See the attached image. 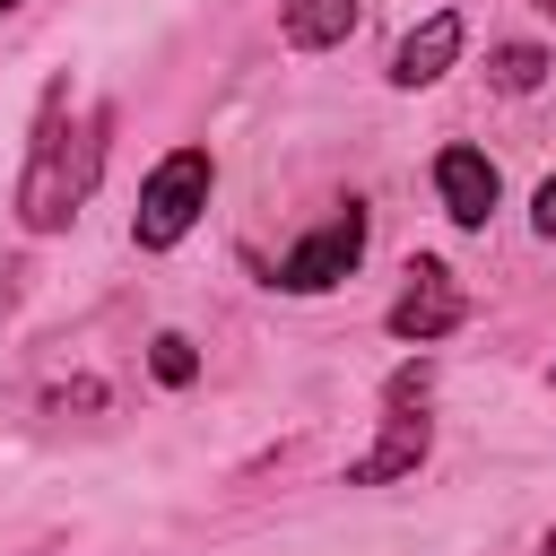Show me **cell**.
Wrapping results in <instances>:
<instances>
[{"instance_id": "obj_1", "label": "cell", "mask_w": 556, "mask_h": 556, "mask_svg": "<svg viewBox=\"0 0 556 556\" xmlns=\"http://www.w3.org/2000/svg\"><path fill=\"white\" fill-rule=\"evenodd\" d=\"M70 78H52L35 96V130H26V174H17V226L26 235H61L87 191H96V165H104V113L70 122Z\"/></svg>"}, {"instance_id": "obj_2", "label": "cell", "mask_w": 556, "mask_h": 556, "mask_svg": "<svg viewBox=\"0 0 556 556\" xmlns=\"http://www.w3.org/2000/svg\"><path fill=\"white\" fill-rule=\"evenodd\" d=\"M208 191H217V156H208V148H165V156L148 165V182H139L130 243H139V252H174V243L200 226Z\"/></svg>"}, {"instance_id": "obj_3", "label": "cell", "mask_w": 556, "mask_h": 556, "mask_svg": "<svg viewBox=\"0 0 556 556\" xmlns=\"http://www.w3.org/2000/svg\"><path fill=\"white\" fill-rule=\"evenodd\" d=\"M365 243H374V217H365V200H348L339 217H321L313 235H295V243L278 252V287H287V295H330V287L365 261Z\"/></svg>"}, {"instance_id": "obj_4", "label": "cell", "mask_w": 556, "mask_h": 556, "mask_svg": "<svg viewBox=\"0 0 556 556\" xmlns=\"http://www.w3.org/2000/svg\"><path fill=\"white\" fill-rule=\"evenodd\" d=\"M460 321H469V295H460V278H452L443 261H408V287L391 295L382 330H391L400 348H434V339H452Z\"/></svg>"}, {"instance_id": "obj_5", "label": "cell", "mask_w": 556, "mask_h": 556, "mask_svg": "<svg viewBox=\"0 0 556 556\" xmlns=\"http://www.w3.org/2000/svg\"><path fill=\"white\" fill-rule=\"evenodd\" d=\"M434 200H443V217H452L460 235H486V217H495V200H504L495 156L469 148V139H452V148L434 156Z\"/></svg>"}, {"instance_id": "obj_6", "label": "cell", "mask_w": 556, "mask_h": 556, "mask_svg": "<svg viewBox=\"0 0 556 556\" xmlns=\"http://www.w3.org/2000/svg\"><path fill=\"white\" fill-rule=\"evenodd\" d=\"M434 452V417L426 400H382V443L365 460H348V486H391V478H417Z\"/></svg>"}, {"instance_id": "obj_7", "label": "cell", "mask_w": 556, "mask_h": 556, "mask_svg": "<svg viewBox=\"0 0 556 556\" xmlns=\"http://www.w3.org/2000/svg\"><path fill=\"white\" fill-rule=\"evenodd\" d=\"M460 43H469L460 9H434L426 26H408V35H400V52H391V70H382V78H391L400 96H417V87H434V78L460 61Z\"/></svg>"}, {"instance_id": "obj_8", "label": "cell", "mask_w": 556, "mask_h": 556, "mask_svg": "<svg viewBox=\"0 0 556 556\" xmlns=\"http://www.w3.org/2000/svg\"><path fill=\"white\" fill-rule=\"evenodd\" d=\"M356 35V0H278V43L287 52H330Z\"/></svg>"}, {"instance_id": "obj_9", "label": "cell", "mask_w": 556, "mask_h": 556, "mask_svg": "<svg viewBox=\"0 0 556 556\" xmlns=\"http://www.w3.org/2000/svg\"><path fill=\"white\" fill-rule=\"evenodd\" d=\"M547 70H556V61H547L539 43H521V35L486 52V87H495V96H539V87H547Z\"/></svg>"}, {"instance_id": "obj_10", "label": "cell", "mask_w": 556, "mask_h": 556, "mask_svg": "<svg viewBox=\"0 0 556 556\" xmlns=\"http://www.w3.org/2000/svg\"><path fill=\"white\" fill-rule=\"evenodd\" d=\"M148 374H156L165 391H191V382H200V348H191L182 330H156V339H148Z\"/></svg>"}, {"instance_id": "obj_11", "label": "cell", "mask_w": 556, "mask_h": 556, "mask_svg": "<svg viewBox=\"0 0 556 556\" xmlns=\"http://www.w3.org/2000/svg\"><path fill=\"white\" fill-rule=\"evenodd\" d=\"M530 217H539V235H547V243H556V174H547V182H539V200H530Z\"/></svg>"}, {"instance_id": "obj_12", "label": "cell", "mask_w": 556, "mask_h": 556, "mask_svg": "<svg viewBox=\"0 0 556 556\" xmlns=\"http://www.w3.org/2000/svg\"><path fill=\"white\" fill-rule=\"evenodd\" d=\"M539 556H556V521H547V539H539Z\"/></svg>"}, {"instance_id": "obj_13", "label": "cell", "mask_w": 556, "mask_h": 556, "mask_svg": "<svg viewBox=\"0 0 556 556\" xmlns=\"http://www.w3.org/2000/svg\"><path fill=\"white\" fill-rule=\"evenodd\" d=\"M9 9H17V0H0V17H9Z\"/></svg>"}, {"instance_id": "obj_14", "label": "cell", "mask_w": 556, "mask_h": 556, "mask_svg": "<svg viewBox=\"0 0 556 556\" xmlns=\"http://www.w3.org/2000/svg\"><path fill=\"white\" fill-rule=\"evenodd\" d=\"M539 9H547V17H556V0H539Z\"/></svg>"}]
</instances>
